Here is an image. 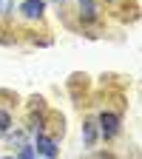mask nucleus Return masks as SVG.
I'll use <instances>...</instances> for the list:
<instances>
[{"mask_svg": "<svg viewBox=\"0 0 142 159\" xmlns=\"http://www.w3.org/2000/svg\"><path fill=\"white\" fill-rule=\"evenodd\" d=\"M99 125V134H103V139H114L119 134V114H111V111H103L97 119Z\"/></svg>", "mask_w": 142, "mask_h": 159, "instance_id": "obj_1", "label": "nucleus"}, {"mask_svg": "<svg viewBox=\"0 0 142 159\" xmlns=\"http://www.w3.org/2000/svg\"><path fill=\"white\" fill-rule=\"evenodd\" d=\"M83 142L88 148H94V142H97V122L94 119H85L83 122Z\"/></svg>", "mask_w": 142, "mask_h": 159, "instance_id": "obj_4", "label": "nucleus"}, {"mask_svg": "<svg viewBox=\"0 0 142 159\" xmlns=\"http://www.w3.org/2000/svg\"><path fill=\"white\" fill-rule=\"evenodd\" d=\"M105 3H114V0H105Z\"/></svg>", "mask_w": 142, "mask_h": 159, "instance_id": "obj_8", "label": "nucleus"}, {"mask_svg": "<svg viewBox=\"0 0 142 159\" xmlns=\"http://www.w3.org/2000/svg\"><path fill=\"white\" fill-rule=\"evenodd\" d=\"M77 3H80V14H83L85 20L97 17V3H94V0H77Z\"/></svg>", "mask_w": 142, "mask_h": 159, "instance_id": "obj_5", "label": "nucleus"}, {"mask_svg": "<svg viewBox=\"0 0 142 159\" xmlns=\"http://www.w3.org/2000/svg\"><path fill=\"white\" fill-rule=\"evenodd\" d=\"M9 128H11V116L6 111H0V131H9Z\"/></svg>", "mask_w": 142, "mask_h": 159, "instance_id": "obj_7", "label": "nucleus"}, {"mask_svg": "<svg viewBox=\"0 0 142 159\" xmlns=\"http://www.w3.org/2000/svg\"><path fill=\"white\" fill-rule=\"evenodd\" d=\"M34 151H37L40 156H43V159H54V156L60 153V148H57V142H54V139H51V136H46L43 131H40V134H37V145H34Z\"/></svg>", "mask_w": 142, "mask_h": 159, "instance_id": "obj_2", "label": "nucleus"}, {"mask_svg": "<svg viewBox=\"0 0 142 159\" xmlns=\"http://www.w3.org/2000/svg\"><path fill=\"white\" fill-rule=\"evenodd\" d=\"M17 159H37V151H34V145H20V153H17Z\"/></svg>", "mask_w": 142, "mask_h": 159, "instance_id": "obj_6", "label": "nucleus"}, {"mask_svg": "<svg viewBox=\"0 0 142 159\" xmlns=\"http://www.w3.org/2000/svg\"><path fill=\"white\" fill-rule=\"evenodd\" d=\"M20 11H23V17H29V20H40L43 11H46V3L43 0H23Z\"/></svg>", "mask_w": 142, "mask_h": 159, "instance_id": "obj_3", "label": "nucleus"}]
</instances>
